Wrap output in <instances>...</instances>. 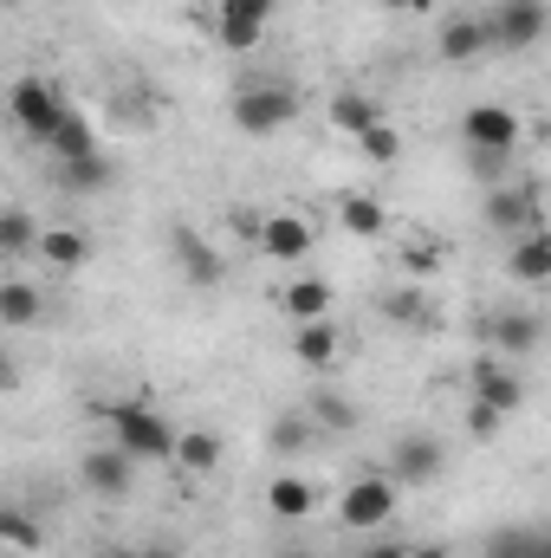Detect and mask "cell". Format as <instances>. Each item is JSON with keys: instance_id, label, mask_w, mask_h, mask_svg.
I'll list each match as a JSON object with an SVG mask.
<instances>
[{"instance_id": "obj_1", "label": "cell", "mask_w": 551, "mask_h": 558, "mask_svg": "<svg viewBox=\"0 0 551 558\" xmlns=\"http://www.w3.org/2000/svg\"><path fill=\"white\" fill-rule=\"evenodd\" d=\"M228 118H234L247 137H273V131H285V124H298V92L279 85V78H254V85L234 92Z\"/></svg>"}, {"instance_id": "obj_2", "label": "cell", "mask_w": 551, "mask_h": 558, "mask_svg": "<svg viewBox=\"0 0 551 558\" xmlns=\"http://www.w3.org/2000/svg\"><path fill=\"white\" fill-rule=\"evenodd\" d=\"M105 422H111V448H124L131 461H169V448H175V428L156 416L149 403H111L105 410Z\"/></svg>"}, {"instance_id": "obj_3", "label": "cell", "mask_w": 551, "mask_h": 558, "mask_svg": "<svg viewBox=\"0 0 551 558\" xmlns=\"http://www.w3.org/2000/svg\"><path fill=\"white\" fill-rule=\"evenodd\" d=\"M396 507H403V487L390 474H357L338 500V526L344 533H383L396 520Z\"/></svg>"}, {"instance_id": "obj_4", "label": "cell", "mask_w": 551, "mask_h": 558, "mask_svg": "<svg viewBox=\"0 0 551 558\" xmlns=\"http://www.w3.org/2000/svg\"><path fill=\"white\" fill-rule=\"evenodd\" d=\"M546 0H493V13H480V33H487V52H526L546 39Z\"/></svg>"}, {"instance_id": "obj_5", "label": "cell", "mask_w": 551, "mask_h": 558, "mask_svg": "<svg viewBox=\"0 0 551 558\" xmlns=\"http://www.w3.org/2000/svg\"><path fill=\"white\" fill-rule=\"evenodd\" d=\"M7 111H13V124H20L33 143H46V137H52V124L65 118V98H59L39 72H26V78L7 92Z\"/></svg>"}, {"instance_id": "obj_6", "label": "cell", "mask_w": 551, "mask_h": 558, "mask_svg": "<svg viewBox=\"0 0 551 558\" xmlns=\"http://www.w3.org/2000/svg\"><path fill=\"white\" fill-rule=\"evenodd\" d=\"M487 228H500V234H532V228H546L539 182H493V189H487Z\"/></svg>"}, {"instance_id": "obj_7", "label": "cell", "mask_w": 551, "mask_h": 558, "mask_svg": "<svg viewBox=\"0 0 551 558\" xmlns=\"http://www.w3.org/2000/svg\"><path fill=\"white\" fill-rule=\"evenodd\" d=\"M78 487L85 494H98V500H131V487H137V461L124 454V448H85L78 454Z\"/></svg>"}, {"instance_id": "obj_8", "label": "cell", "mask_w": 551, "mask_h": 558, "mask_svg": "<svg viewBox=\"0 0 551 558\" xmlns=\"http://www.w3.org/2000/svg\"><path fill=\"white\" fill-rule=\"evenodd\" d=\"M273 7L279 0H221V7H215V39H221L228 52H254V46L267 39Z\"/></svg>"}, {"instance_id": "obj_9", "label": "cell", "mask_w": 551, "mask_h": 558, "mask_svg": "<svg viewBox=\"0 0 551 558\" xmlns=\"http://www.w3.org/2000/svg\"><path fill=\"white\" fill-rule=\"evenodd\" d=\"M519 137H526V124H519L513 105H467L461 111V143L467 149H519Z\"/></svg>"}, {"instance_id": "obj_10", "label": "cell", "mask_w": 551, "mask_h": 558, "mask_svg": "<svg viewBox=\"0 0 551 558\" xmlns=\"http://www.w3.org/2000/svg\"><path fill=\"white\" fill-rule=\"evenodd\" d=\"M396 487H428L434 474H441V441L428 435V428H409V435H396V448H390V468H383Z\"/></svg>"}, {"instance_id": "obj_11", "label": "cell", "mask_w": 551, "mask_h": 558, "mask_svg": "<svg viewBox=\"0 0 551 558\" xmlns=\"http://www.w3.org/2000/svg\"><path fill=\"white\" fill-rule=\"evenodd\" d=\"M169 260L182 267L188 286H201V292H208V286H221V254H215V247H208V234H201V228H188V221H175V228H169Z\"/></svg>"}, {"instance_id": "obj_12", "label": "cell", "mask_w": 551, "mask_h": 558, "mask_svg": "<svg viewBox=\"0 0 551 558\" xmlns=\"http://www.w3.org/2000/svg\"><path fill=\"white\" fill-rule=\"evenodd\" d=\"M344 357V331L331 325V318H305V325H292V364H305V371H331Z\"/></svg>"}, {"instance_id": "obj_13", "label": "cell", "mask_w": 551, "mask_h": 558, "mask_svg": "<svg viewBox=\"0 0 551 558\" xmlns=\"http://www.w3.org/2000/svg\"><path fill=\"white\" fill-rule=\"evenodd\" d=\"M260 254L279 260V267H298L311 254V221L305 215H267L260 221Z\"/></svg>"}, {"instance_id": "obj_14", "label": "cell", "mask_w": 551, "mask_h": 558, "mask_svg": "<svg viewBox=\"0 0 551 558\" xmlns=\"http://www.w3.org/2000/svg\"><path fill=\"white\" fill-rule=\"evenodd\" d=\"M33 260L52 267V274H78V267L91 260V234H85V228H39Z\"/></svg>"}, {"instance_id": "obj_15", "label": "cell", "mask_w": 551, "mask_h": 558, "mask_svg": "<svg viewBox=\"0 0 551 558\" xmlns=\"http://www.w3.org/2000/svg\"><path fill=\"white\" fill-rule=\"evenodd\" d=\"M467 377H474V403H487V410H500V416H513V410L526 403V384H519L500 357H480Z\"/></svg>"}, {"instance_id": "obj_16", "label": "cell", "mask_w": 551, "mask_h": 558, "mask_svg": "<svg viewBox=\"0 0 551 558\" xmlns=\"http://www.w3.org/2000/svg\"><path fill=\"white\" fill-rule=\"evenodd\" d=\"M434 52H441L448 65H467V59H480V52H487L480 13H448V20L434 26Z\"/></svg>"}, {"instance_id": "obj_17", "label": "cell", "mask_w": 551, "mask_h": 558, "mask_svg": "<svg viewBox=\"0 0 551 558\" xmlns=\"http://www.w3.org/2000/svg\"><path fill=\"white\" fill-rule=\"evenodd\" d=\"M46 318V292L33 279H0V325L7 331H33Z\"/></svg>"}, {"instance_id": "obj_18", "label": "cell", "mask_w": 551, "mask_h": 558, "mask_svg": "<svg viewBox=\"0 0 551 558\" xmlns=\"http://www.w3.org/2000/svg\"><path fill=\"white\" fill-rule=\"evenodd\" d=\"M338 221H344V234H357V241H383V234H390V208H383L377 195H338Z\"/></svg>"}, {"instance_id": "obj_19", "label": "cell", "mask_w": 551, "mask_h": 558, "mask_svg": "<svg viewBox=\"0 0 551 558\" xmlns=\"http://www.w3.org/2000/svg\"><path fill=\"white\" fill-rule=\"evenodd\" d=\"M169 461L182 468V474H215L221 468V435L215 428H175V448H169Z\"/></svg>"}, {"instance_id": "obj_20", "label": "cell", "mask_w": 551, "mask_h": 558, "mask_svg": "<svg viewBox=\"0 0 551 558\" xmlns=\"http://www.w3.org/2000/svg\"><path fill=\"white\" fill-rule=\"evenodd\" d=\"M539 331H546V318L539 312H500L493 325H487V338L506 351V357H519V351H532L539 344Z\"/></svg>"}, {"instance_id": "obj_21", "label": "cell", "mask_w": 551, "mask_h": 558, "mask_svg": "<svg viewBox=\"0 0 551 558\" xmlns=\"http://www.w3.org/2000/svg\"><path fill=\"white\" fill-rule=\"evenodd\" d=\"M0 546H13V553H39V546H46L39 513L20 507V500H0Z\"/></svg>"}, {"instance_id": "obj_22", "label": "cell", "mask_w": 551, "mask_h": 558, "mask_svg": "<svg viewBox=\"0 0 551 558\" xmlns=\"http://www.w3.org/2000/svg\"><path fill=\"white\" fill-rule=\"evenodd\" d=\"M279 312H285L292 325L325 318V312H331V286H325V279H292V286L279 292Z\"/></svg>"}, {"instance_id": "obj_23", "label": "cell", "mask_w": 551, "mask_h": 558, "mask_svg": "<svg viewBox=\"0 0 551 558\" xmlns=\"http://www.w3.org/2000/svg\"><path fill=\"white\" fill-rule=\"evenodd\" d=\"M480 558H551V539L539 526H500V533L480 546Z\"/></svg>"}, {"instance_id": "obj_24", "label": "cell", "mask_w": 551, "mask_h": 558, "mask_svg": "<svg viewBox=\"0 0 551 558\" xmlns=\"http://www.w3.org/2000/svg\"><path fill=\"white\" fill-rule=\"evenodd\" d=\"M46 149H52L59 162H72V156H91V149H98V131H91V124H85V118H78V111L65 105V118L52 124V137H46Z\"/></svg>"}, {"instance_id": "obj_25", "label": "cell", "mask_w": 551, "mask_h": 558, "mask_svg": "<svg viewBox=\"0 0 551 558\" xmlns=\"http://www.w3.org/2000/svg\"><path fill=\"white\" fill-rule=\"evenodd\" d=\"M267 507H273L279 520H305V513L318 507V487L298 481V474H279L273 487H267Z\"/></svg>"}, {"instance_id": "obj_26", "label": "cell", "mask_w": 551, "mask_h": 558, "mask_svg": "<svg viewBox=\"0 0 551 558\" xmlns=\"http://www.w3.org/2000/svg\"><path fill=\"white\" fill-rule=\"evenodd\" d=\"M513 279H526V286H546V279H551V241H546V228L519 234V247H513Z\"/></svg>"}, {"instance_id": "obj_27", "label": "cell", "mask_w": 551, "mask_h": 558, "mask_svg": "<svg viewBox=\"0 0 551 558\" xmlns=\"http://www.w3.org/2000/svg\"><path fill=\"white\" fill-rule=\"evenodd\" d=\"M331 124H338L344 137H364L370 124H383V111H377V98H364V92H338V98H331Z\"/></svg>"}, {"instance_id": "obj_28", "label": "cell", "mask_w": 551, "mask_h": 558, "mask_svg": "<svg viewBox=\"0 0 551 558\" xmlns=\"http://www.w3.org/2000/svg\"><path fill=\"white\" fill-rule=\"evenodd\" d=\"M33 241H39V221L26 208H0V260H33Z\"/></svg>"}, {"instance_id": "obj_29", "label": "cell", "mask_w": 551, "mask_h": 558, "mask_svg": "<svg viewBox=\"0 0 551 558\" xmlns=\"http://www.w3.org/2000/svg\"><path fill=\"white\" fill-rule=\"evenodd\" d=\"M305 416H311L318 435H351V428H357V403H351V397H338V390H318Z\"/></svg>"}, {"instance_id": "obj_30", "label": "cell", "mask_w": 551, "mask_h": 558, "mask_svg": "<svg viewBox=\"0 0 551 558\" xmlns=\"http://www.w3.org/2000/svg\"><path fill=\"white\" fill-rule=\"evenodd\" d=\"M311 441H318V428H311V416H305V410L273 416V428H267V448H273V454H305Z\"/></svg>"}, {"instance_id": "obj_31", "label": "cell", "mask_w": 551, "mask_h": 558, "mask_svg": "<svg viewBox=\"0 0 551 558\" xmlns=\"http://www.w3.org/2000/svg\"><path fill=\"white\" fill-rule=\"evenodd\" d=\"M105 182H111V162H105L98 149H91V156H72V162H59V189H72V195H78V189H85V195H98Z\"/></svg>"}, {"instance_id": "obj_32", "label": "cell", "mask_w": 551, "mask_h": 558, "mask_svg": "<svg viewBox=\"0 0 551 558\" xmlns=\"http://www.w3.org/2000/svg\"><path fill=\"white\" fill-rule=\"evenodd\" d=\"M357 149H364V162H403V131L383 118V124H370V131L357 137Z\"/></svg>"}, {"instance_id": "obj_33", "label": "cell", "mask_w": 551, "mask_h": 558, "mask_svg": "<svg viewBox=\"0 0 551 558\" xmlns=\"http://www.w3.org/2000/svg\"><path fill=\"white\" fill-rule=\"evenodd\" d=\"M383 318H396V325H428V299H421V286H396V292H383Z\"/></svg>"}, {"instance_id": "obj_34", "label": "cell", "mask_w": 551, "mask_h": 558, "mask_svg": "<svg viewBox=\"0 0 551 558\" xmlns=\"http://www.w3.org/2000/svg\"><path fill=\"white\" fill-rule=\"evenodd\" d=\"M467 162H474V175L493 189V182H506V169H513V149H467Z\"/></svg>"}, {"instance_id": "obj_35", "label": "cell", "mask_w": 551, "mask_h": 558, "mask_svg": "<svg viewBox=\"0 0 551 558\" xmlns=\"http://www.w3.org/2000/svg\"><path fill=\"white\" fill-rule=\"evenodd\" d=\"M500 410H487V403H467V435H474V441H493V435H500Z\"/></svg>"}, {"instance_id": "obj_36", "label": "cell", "mask_w": 551, "mask_h": 558, "mask_svg": "<svg viewBox=\"0 0 551 558\" xmlns=\"http://www.w3.org/2000/svg\"><path fill=\"white\" fill-rule=\"evenodd\" d=\"M357 558H409V546H403V539H370Z\"/></svg>"}, {"instance_id": "obj_37", "label": "cell", "mask_w": 551, "mask_h": 558, "mask_svg": "<svg viewBox=\"0 0 551 558\" xmlns=\"http://www.w3.org/2000/svg\"><path fill=\"white\" fill-rule=\"evenodd\" d=\"M7 390H20V364H13V351L0 344V397H7Z\"/></svg>"}, {"instance_id": "obj_38", "label": "cell", "mask_w": 551, "mask_h": 558, "mask_svg": "<svg viewBox=\"0 0 551 558\" xmlns=\"http://www.w3.org/2000/svg\"><path fill=\"white\" fill-rule=\"evenodd\" d=\"M260 221H267V215H254V208H234V228H241L247 241H260Z\"/></svg>"}, {"instance_id": "obj_39", "label": "cell", "mask_w": 551, "mask_h": 558, "mask_svg": "<svg viewBox=\"0 0 551 558\" xmlns=\"http://www.w3.org/2000/svg\"><path fill=\"white\" fill-rule=\"evenodd\" d=\"M390 13H428V0H383Z\"/></svg>"}, {"instance_id": "obj_40", "label": "cell", "mask_w": 551, "mask_h": 558, "mask_svg": "<svg viewBox=\"0 0 551 558\" xmlns=\"http://www.w3.org/2000/svg\"><path fill=\"white\" fill-rule=\"evenodd\" d=\"M409 558H454L448 546H409Z\"/></svg>"}, {"instance_id": "obj_41", "label": "cell", "mask_w": 551, "mask_h": 558, "mask_svg": "<svg viewBox=\"0 0 551 558\" xmlns=\"http://www.w3.org/2000/svg\"><path fill=\"white\" fill-rule=\"evenodd\" d=\"M143 558H175V553H162V546H156V553H143Z\"/></svg>"}, {"instance_id": "obj_42", "label": "cell", "mask_w": 551, "mask_h": 558, "mask_svg": "<svg viewBox=\"0 0 551 558\" xmlns=\"http://www.w3.org/2000/svg\"><path fill=\"white\" fill-rule=\"evenodd\" d=\"M0 7H33V0H0Z\"/></svg>"}, {"instance_id": "obj_43", "label": "cell", "mask_w": 551, "mask_h": 558, "mask_svg": "<svg viewBox=\"0 0 551 558\" xmlns=\"http://www.w3.org/2000/svg\"><path fill=\"white\" fill-rule=\"evenodd\" d=\"M279 558H305V553H279Z\"/></svg>"}]
</instances>
